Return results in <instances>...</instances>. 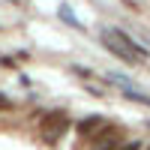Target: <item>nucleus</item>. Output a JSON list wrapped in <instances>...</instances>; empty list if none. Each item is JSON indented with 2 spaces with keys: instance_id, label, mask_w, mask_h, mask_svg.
Returning a JSON list of instances; mask_svg holds the SVG:
<instances>
[{
  "instance_id": "1",
  "label": "nucleus",
  "mask_w": 150,
  "mask_h": 150,
  "mask_svg": "<svg viewBox=\"0 0 150 150\" xmlns=\"http://www.w3.org/2000/svg\"><path fill=\"white\" fill-rule=\"evenodd\" d=\"M69 117L63 114V111H51V114H45L39 120V135H42V141L45 144H57L63 135L69 132Z\"/></svg>"
},
{
  "instance_id": "2",
  "label": "nucleus",
  "mask_w": 150,
  "mask_h": 150,
  "mask_svg": "<svg viewBox=\"0 0 150 150\" xmlns=\"http://www.w3.org/2000/svg\"><path fill=\"white\" fill-rule=\"evenodd\" d=\"M105 81L117 84L120 90H123V96H126V99H132V102H138V105H147V108H150V96L141 90V87H135L129 78H123V75H117V72H108V75H105Z\"/></svg>"
},
{
  "instance_id": "3",
  "label": "nucleus",
  "mask_w": 150,
  "mask_h": 150,
  "mask_svg": "<svg viewBox=\"0 0 150 150\" xmlns=\"http://www.w3.org/2000/svg\"><path fill=\"white\" fill-rule=\"evenodd\" d=\"M105 33L111 36V39H117V42H120L123 48H126V51H132V54L138 57V60H147V57H150V51H147L144 45H138V42H135V39H132L129 33H123V30H117V27H108Z\"/></svg>"
},
{
  "instance_id": "4",
  "label": "nucleus",
  "mask_w": 150,
  "mask_h": 150,
  "mask_svg": "<svg viewBox=\"0 0 150 150\" xmlns=\"http://www.w3.org/2000/svg\"><path fill=\"white\" fill-rule=\"evenodd\" d=\"M78 135L81 138H96V135H102L105 132V117L102 114H90V117H84V120H78Z\"/></svg>"
},
{
  "instance_id": "5",
  "label": "nucleus",
  "mask_w": 150,
  "mask_h": 150,
  "mask_svg": "<svg viewBox=\"0 0 150 150\" xmlns=\"http://www.w3.org/2000/svg\"><path fill=\"white\" fill-rule=\"evenodd\" d=\"M93 141H96V144H93L90 150H120L123 144H126V141L120 138V132H111V135H108V129H105L102 135H96Z\"/></svg>"
},
{
  "instance_id": "6",
  "label": "nucleus",
  "mask_w": 150,
  "mask_h": 150,
  "mask_svg": "<svg viewBox=\"0 0 150 150\" xmlns=\"http://www.w3.org/2000/svg\"><path fill=\"white\" fill-rule=\"evenodd\" d=\"M102 39H105V48H108V51L114 54V57H120L123 63H138V57H135L132 51H126V48H123V45H120L117 39H111L108 33H102Z\"/></svg>"
},
{
  "instance_id": "7",
  "label": "nucleus",
  "mask_w": 150,
  "mask_h": 150,
  "mask_svg": "<svg viewBox=\"0 0 150 150\" xmlns=\"http://www.w3.org/2000/svg\"><path fill=\"white\" fill-rule=\"evenodd\" d=\"M60 15H63V18H66V24H69V27H75V30H78V27H81V24H78V21H75V15H72V9H69L66 3H63V6H60Z\"/></svg>"
},
{
  "instance_id": "8",
  "label": "nucleus",
  "mask_w": 150,
  "mask_h": 150,
  "mask_svg": "<svg viewBox=\"0 0 150 150\" xmlns=\"http://www.w3.org/2000/svg\"><path fill=\"white\" fill-rule=\"evenodd\" d=\"M120 150H141V141H126Z\"/></svg>"
}]
</instances>
